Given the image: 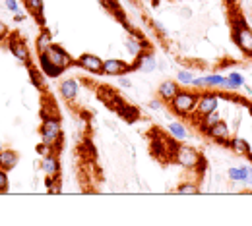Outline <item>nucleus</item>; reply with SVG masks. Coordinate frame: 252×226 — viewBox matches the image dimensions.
<instances>
[{
  "mask_svg": "<svg viewBox=\"0 0 252 226\" xmlns=\"http://www.w3.org/2000/svg\"><path fill=\"white\" fill-rule=\"evenodd\" d=\"M247 172H249V176H247V184H252V166H247Z\"/></svg>",
  "mask_w": 252,
  "mask_h": 226,
  "instance_id": "4c0bfd02",
  "label": "nucleus"
},
{
  "mask_svg": "<svg viewBox=\"0 0 252 226\" xmlns=\"http://www.w3.org/2000/svg\"><path fill=\"white\" fill-rule=\"evenodd\" d=\"M227 176L231 182H247L249 172H247V166H231L227 170Z\"/></svg>",
  "mask_w": 252,
  "mask_h": 226,
  "instance_id": "5701e85b",
  "label": "nucleus"
},
{
  "mask_svg": "<svg viewBox=\"0 0 252 226\" xmlns=\"http://www.w3.org/2000/svg\"><path fill=\"white\" fill-rule=\"evenodd\" d=\"M76 126H78V129L82 131V135H84V133H88V129H90V124H88V120H86V118H78V120H76Z\"/></svg>",
  "mask_w": 252,
  "mask_h": 226,
  "instance_id": "473e14b6",
  "label": "nucleus"
},
{
  "mask_svg": "<svg viewBox=\"0 0 252 226\" xmlns=\"http://www.w3.org/2000/svg\"><path fill=\"white\" fill-rule=\"evenodd\" d=\"M76 64L80 66L82 70L90 72V74H95V75H99V74L103 72V60H101L97 54L84 52V54H80V58L76 60Z\"/></svg>",
  "mask_w": 252,
  "mask_h": 226,
  "instance_id": "9d476101",
  "label": "nucleus"
},
{
  "mask_svg": "<svg viewBox=\"0 0 252 226\" xmlns=\"http://www.w3.org/2000/svg\"><path fill=\"white\" fill-rule=\"evenodd\" d=\"M179 91H181V87H179V83L173 81V79H165L163 83H159V87H158V95L163 102H171Z\"/></svg>",
  "mask_w": 252,
  "mask_h": 226,
  "instance_id": "ddd939ff",
  "label": "nucleus"
},
{
  "mask_svg": "<svg viewBox=\"0 0 252 226\" xmlns=\"http://www.w3.org/2000/svg\"><path fill=\"white\" fill-rule=\"evenodd\" d=\"M18 161H20V157H18L16 151H12V149H2L0 151V168L12 170V168H16Z\"/></svg>",
  "mask_w": 252,
  "mask_h": 226,
  "instance_id": "f3484780",
  "label": "nucleus"
},
{
  "mask_svg": "<svg viewBox=\"0 0 252 226\" xmlns=\"http://www.w3.org/2000/svg\"><path fill=\"white\" fill-rule=\"evenodd\" d=\"M208 137L212 139V141H216V143H220V145H229V141H231V128H229V124L225 122V120H220L216 126H212V128L208 129Z\"/></svg>",
  "mask_w": 252,
  "mask_h": 226,
  "instance_id": "1a4fd4ad",
  "label": "nucleus"
},
{
  "mask_svg": "<svg viewBox=\"0 0 252 226\" xmlns=\"http://www.w3.org/2000/svg\"><path fill=\"white\" fill-rule=\"evenodd\" d=\"M39 64H41V70H43V74H45L47 77H59V75L63 74V70H59L57 66L51 64L45 54H39Z\"/></svg>",
  "mask_w": 252,
  "mask_h": 226,
  "instance_id": "412c9836",
  "label": "nucleus"
},
{
  "mask_svg": "<svg viewBox=\"0 0 252 226\" xmlns=\"http://www.w3.org/2000/svg\"><path fill=\"white\" fill-rule=\"evenodd\" d=\"M148 108H150V110H154V112H158V110L163 108V100H161V99H154V100H150V102H148Z\"/></svg>",
  "mask_w": 252,
  "mask_h": 226,
  "instance_id": "2f4dec72",
  "label": "nucleus"
},
{
  "mask_svg": "<svg viewBox=\"0 0 252 226\" xmlns=\"http://www.w3.org/2000/svg\"><path fill=\"white\" fill-rule=\"evenodd\" d=\"M233 25H235V43H237V47L247 56H252V29L249 27V24L245 22V18L241 14H237V18L233 20Z\"/></svg>",
  "mask_w": 252,
  "mask_h": 226,
  "instance_id": "20e7f679",
  "label": "nucleus"
},
{
  "mask_svg": "<svg viewBox=\"0 0 252 226\" xmlns=\"http://www.w3.org/2000/svg\"><path fill=\"white\" fill-rule=\"evenodd\" d=\"M35 151H37V155H41V157H45V155H49V153H53V147L51 145H47L45 141H41L37 147H35Z\"/></svg>",
  "mask_w": 252,
  "mask_h": 226,
  "instance_id": "c85d7f7f",
  "label": "nucleus"
},
{
  "mask_svg": "<svg viewBox=\"0 0 252 226\" xmlns=\"http://www.w3.org/2000/svg\"><path fill=\"white\" fill-rule=\"evenodd\" d=\"M152 24H154V27H156L158 31H163V29H165V25H163L161 22H158V20H156V22H152Z\"/></svg>",
  "mask_w": 252,
  "mask_h": 226,
  "instance_id": "e433bc0d",
  "label": "nucleus"
},
{
  "mask_svg": "<svg viewBox=\"0 0 252 226\" xmlns=\"http://www.w3.org/2000/svg\"><path fill=\"white\" fill-rule=\"evenodd\" d=\"M4 37H8V27L4 22H0V39H4Z\"/></svg>",
  "mask_w": 252,
  "mask_h": 226,
  "instance_id": "f704fd0d",
  "label": "nucleus"
},
{
  "mask_svg": "<svg viewBox=\"0 0 252 226\" xmlns=\"http://www.w3.org/2000/svg\"><path fill=\"white\" fill-rule=\"evenodd\" d=\"M41 170L45 176L49 178H59L61 176V162H59V157L55 153H49L43 157L41 161Z\"/></svg>",
  "mask_w": 252,
  "mask_h": 226,
  "instance_id": "f8f14e48",
  "label": "nucleus"
},
{
  "mask_svg": "<svg viewBox=\"0 0 252 226\" xmlns=\"http://www.w3.org/2000/svg\"><path fill=\"white\" fill-rule=\"evenodd\" d=\"M132 70H138V72H142V74H152V72H156V70H158V60H156L154 52H152L150 49L144 50V52H140V54L134 58V62H132Z\"/></svg>",
  "mask_w": 252,
  "mask_h": 226,
  "instance_id": "6e6552de",
  "label": "nucleus"
},
{
  "mask_svg": "<svg viewBox=\"0 0 252 226\" xmlns=\"http://www.w3.org/2000/svg\"><path fill=\"white\" fill-rule=\"evenodd\" d=\"M198 93L194 91H179L175 99L169 102L171 110L179 116H190L192 112H196V104H198Z\"/></svg>",
  "mask_w": 252,
  "mask_h": 226,
  "instance_id": "7ed1b4c3",
  "label": "nucleus"
},
{
  "mask_svg": "<svg viewBox=\"0 0 252 226\" xmlns=\"http://www.w3.org/2000/svg\"><path fill=\"white\" fill-rule=\"evenodd\" d=\"M128 72H132V64H128L121 58H107L103 60V72L101 75H109V77H121Z\"/></svg>",
  "mask_w": 252,
  "mask_h": 226,
  "instance_id": "0eeeda50",
  "label": "nucleus"
},
{
  "mask_svg": "<svg viewBox=\"0 0 252 226\" xmlns=\"http://www.w3.org/2000/svg\"><path fill=\"white\" fill-rule=\"evenodd\" d=\"M220 120H221V114L218 112V110H214V112H210V114L200 116V120H196V122H198V128H200V131L208 133V129L212 128V126H216Z\"/></svg>",
  "mask_w": 252,
  "mask_h": 226,
  "instance_id": "a211bd4d",
  "label": "nucleus"
},
{
  "mask_svg": "<svg viewBox=\"0 0 252 226\" xmlns=\"http://www.w3.org/2000/svg\"><path fill=\"white\" fill-rule=\"evenodd\" d=\"M28 70H30V79H32V83L35 87H43V77L41 75H45L43 72H39V70H35L33 66H28Z\"/></svg>",
  "mask_w": 252,
  "mask_h": 226,
  "instance_id": "bb28decb",
  "label": "nucleus"
},
{
  "mask_svg": "<svg viewBox=\"0 0 252 226\" xmlns=\"http://www.w3.org/2000/svg\"><path fill=\"white\" fill-rule=\"evenodd\" d=\"M220 106V97L214 95V93H202L198 97V104H196V112L198 116H204V114H210L214 110H218Z\"/></svg>",
  "mask_w": 252,
  "mask_h": 226,
  "instance_id": "9b49d317",
  "label": "nucleus"
},
{
  "mask_svg": "<svg viewBox=\"0 0 252 226\" xmlns=\"http://www.w3.org/2000/svg\"><path fill=\"white\" fill-rule=\"evenodd\" d=\"M229 81H233L239 89L245 85V79H243V74H241V72H231V74H229Z\"/></svg>",
  "mask_w": 252,
  "mask_h": 226,
  "instance_id": "cd10ccee",
  "label": "nucleus"
},
{
  "mask_svg": "<svg viewBox=\"0 0 252 226\" xmlns=\"http://www.w3.org/2000/svg\"><path fill=\"white\" fill-rule=\"evenodd\" d=\"M0 151H2V147H0Z\"/></svg>",
  "mask_w": 252,
  "mask_h": 226,
  "instance_id": "58836bf2",
  "label": "nucleus"
},
{
  "mask_svg": "<svg viewBox=\"0 0 252 226\" xmlns=\"http://www.w3.org/2000/svg\"><path fill=\"white\" fill-rule=\"evenodd\" d=\"M119 85H121L123 89H132V79L126 77V75H121V77H119Z\"/></svg>",
  "mask_w": 252,
  "mask_h": 226,
  "instance_id": "72a5a7b5",
  "label": "nucleus"
},
{
  "mask_svg": "<svg viewBox=\"0 0 252 226\" xmlns=\"http://www.w3.org/2000/svg\"><path fill=\"white\" fill-rule=\"evenodd\" d=\"M177 194H183V195H196L200 194V188L196 182H183L179 188H177Z\"/></svg>",
  "mask_w": 252,
  "mask_h": 226,
  "instance_id": "393cba45",
  "label": "nucleus"
},
{
  "mask_svg": "<svg viewBox=\"0 0 252 226\" xmlns=\"http://www.w3.org/2000/svg\"><path fill=\"white\" fill-rule=\"evenodd\" d=\"M24 20H26V16H22V14H14V22H16V24H22Z\"/></svg>",
  "mask_w": 252,
  "mask_h": 226,
  "instance_id": "c9c22d12",
  "label": "nucleus"
},
{
  "mask_svg": "<svg viewBox=\"0 0 252 226\" xmlns=\"http://www.w3.org/2000/svg\"><path fill=\"white\" fill-rule=\"evenodd\" d=\"M8 50L14 54V58H18L20 62H24L26 66H32V54H30V49L28 45L18 37V35H12L8 37Z\"/></svg>",
  "mask_w": 252,
  "mask_h": 226,
  "instance_id": "423d86ee",
  "label": "nucleus"
},
{
  "mask_svg": "<svg viewBox=\"0 0 252 226\" xmlns=\"http://www.w3.org/2000/svg\"><path fill=\"white\" fill-rule=\"evenodd\" d=\"M97 97L99 100H103L105 104H113V100L117 99V93L113 91V87H107V85H101V87H97Z\"/></svg>",
  "mask_w": 252,
  "mask_h": 226,
  "instance_id": "b1692460",
  "label": "nucleus"
},
{
  "mask_svg": "<svg viewBox=\"0 0 252 226\" xmlns=\"http://www.w3.org/2000/svg\"><path fill=\"white\" fill-rule=\"evenodd\" d=\"M225 81H227V77H223L221 74H210V75L194 77L192 85L194 87H223Z\"/></svg>",
  "mask_w": 252,
  "mask_h": 226,
  "instance_id": "4468645a",
  "label": "nucleus"
},
{
  "mask_svg": "<svg viewBox=\"0 0 252 226\" xmlns=\"http://www.w3.org/2000/svg\"><path fill=\"white\" fill-rule=\"evenodd\" d=\"M8 190V170L0 168V194H4Z\"/></svg>",
  "mask_w": 252,
  "mask_h": 226,
  "instance_id": "c756f323",
  "label": "nucleus"
},
{
  "mask_svg": "<svg viewBox=\"0 0 252 226\" xmlns=\"http://www.w3.org/2000/svg\"><path fill=\"white\" fill-rule=\"evenodd\" d=\"M39 135H41V141L53 147V151H59V147L63 145V124L59 116H43Z\"/></svg>",
  "mask_w": 252,
  "mask_h": 226,
  "instance_id": "f03ea898",
  "label": "nucleus"
},
{
  "mask_svg": "<svg viewBox=\"0 0 252 226\" xmlns=\"http://www.w3.org/2000/svg\"><path fill=\"white\" fill-rule=\"evenodd\" d=\"M43 54L47 56V60H49L51 64L57 66V68L63 70V72L66 68H70L72 64H76V60H72V56L64 50L63 47H59V45H51Z\"/></svg>",
  "mask_w": 252,
  "mask_h": 226,
  "instance_id": "39448f33",
  "label": "nucleus"
},
{
  "mask_svg": "<svg viewBox=\"0 0 252 226\" xmlns=\"http://www.w3.org/2000/svg\"><path fill=\"white\" fill-rule=\"evenodd\" d=\"M78 93H80V85H78L76 79H64V81H61V95H63V99L74 100V99L78 97Z\"/></svg>",
  "mask_w": 252,
  "mask_h": 226,
  "instance_id": "dca6fc26",
  "label": "nucleus"
},
{
  "mask_svg": "<svg viewBox=\"0 0 252 226\" xmlns=\"http://www.w3.org/2000/svg\"><path fill=\"white\" fill-rule=\"evenodd\" d=\"M4 6L12 12V14H18L20 12V6H18V0H4Z\"/></svg>",
  "mask_w": 252,
  "mask_h": 226,
  "instance_id": "7c9ffc66",
  "label": "nucleus"
},
{
  "mask_svg": "<svg viewBox=\"0 0 252 226\" xmlns=\"http://www.w3.org/2000/svg\"><path fill=\"white\" fill-rule=\"evenodd\" d=\"M51 45H53V33L43 27V31L39 33V37L35 39V49H37L39 54H43Z\"/></svg>",
  "mask_w": 252,
  "mask_h": 226,
  "instance_id": "aec40b11",
  "label": "nucleus"
},
{
  "mask_svg": "<svg viewBox=\"0 0 252 226\" xmlns=\"http://www.w3.org/2000/svg\"><path fill=\"white\" fill-rule=\"evenodd\" d=\"M173 161L177 162L179 166L187 168V170H200V172H204V166H206V161H204L202 153L198 149L190 147V145H177Z\"/></svg>",
  "mask_w": 252,
  "mask_h": 226,
  "instance_id": "f257e3e1",
  "label": "nucleus"
},
{
  "mask_svg": "<svg viewBox=\"0 0 252 226\" xmlns=\"http://www.w3.org/2000/svg\"><path fill=\"white\" fill-rule=\"evenodd\" d=\"M26 8L32 12L33 18H37V22L41 25H45V20H43V12H45V2L43 0H24Z\"/></svg>",
  "mask_w": 252,
  "mask_h": 226,
  "instance_id": "6ab92c4d",
  "label": "nucleus"
},
{
  "mask_svg": "<svg viewBox=\"0 0 252 226\" xmlns=\"http://www.w3.org/2000/svg\"><path fill=\"white\" fill-rule=\"evenodd\" d=\"M167 129H169V133H171V137H173L175 141H183V139L189 137V131H187V128H185L181 122H171V124L167 126Z\"/></svg>",
  "mask_w": 252,
  "mask_h": 226,
  "instance_id": "4be33fe9",
  "label": "nucleus"
},
{
  "mask_svg": "<svg viewBox=\"0 0 252 226\" xmlns=\"http://www.w3.org/2000/svg\"><path fill=\"white\" fill-rule=\"evenodd\" d=\"M177 81H179L181 85H192L194 74H192L190 70H179V72H177Z\"/></svg>",
  "mask_w": 252,
  "mask_h": 226,
  "instance_id": "a878e982",
  "label": "nucleus"
},
{
  "mask_svg": "<svg viewBox=\"0 0 252 226\" xmlns=\"http://www.w3.org/2000/svg\"><path fill=\"white\" fill-rule=\"evenodd\" d=\"M229 147L235 155H241V157H251V143L245 139V137H237L233 135L231 141H229Z\"/></svg>",
  "mask_w": 252,
  "mask_h": 226,
  "instance_id": "2eb2a0df",
  "label": "nucleus"
}]
</instances>
